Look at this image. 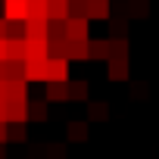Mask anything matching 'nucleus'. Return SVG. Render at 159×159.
<instances>
[{"mask_svg":"<svg viewBox=\"0 0 159 159\" xmlns=\"http://www.w3.org/2000/svg\"><path fill=\"white\" fill-rule=\"evenodd\" d=\"M109 78L112 81H125L128 78V59H109Z\"/></svg>","mask_w":159,"mask_h":159,"instance_id":"obj_18","label":"nucleus"},{"mask_svg":"<svg viewBox=\"0 0 159 159\" xmlns=\"http://www.w3.org/2000/svg\"><path fill=\"white\" fill-rule=\"evenodd\" d=\"M69 59H91V41H69Z\"/></svg>","mask_w":159,"mask_h":159,"instance_id":"obj_13","label":"nucleus"},{"mask_svg":"<svg viewBox=\"0 0 159 159\" xmlns=\"http://www.w3.org/2000/svg\"><path fill=\"white\" fill-rule=\"evenodd\" d=\"M10 140V122H0V143Z\"/></svg>","mask_w":159,"mask_h":159,"instance_id":"obj_25","label":"nucleus"},{"mask_svg":"<svg viewBox=\"0 0 159 159\" xmlns=\"http://www.w3.org/2000/svg\"><path fill=\"white\" fill-rule=\"evenodd\" d=\"M0 100H7V81H0Z\"/></svg>","mask_w":159,"mask_h":159,"instance_id":"obj_29","label":"nucleus"},{"mask_svg":"<svg viewBox=\"0 0 159 159\" xmlns=\"http://www.w3.org/2000/svg\"><path fill=\"white\" fill-rule=\"evenodd\" d=\"M47 59H50V44L47 41H28L25 62H47Z\"/></svg>","mask_w":159,"mask_h":159,"instance_id":"obj_6","label":"nucleus"},{"mask_svg":"<svg viewBox=\"0 0 159 159\" xmlns=\"http://www.w3.org/2000/svg\"><path fill=\"white\" fill-rule=\"evenodd\" d=\"M88 81H69V100H88Z\"/></svg>","mask_w":159,"mask_h":159,"instance_id":"obj_21","label":"nucleus"},{"mask_svg":"<svg viewBox=\"0 0 159 159\" xmlns=\"http://www.w3.org/2000/svg\"><path fill=\"white\" fill-rule=\"evenodd\" d=\"M109 56H112L109 38H97V41H91V59H106V62H109Z\"/></svg>","mask_w":159,"mask_h":159,"instance_id":"obj_14","label":"nucleus"},{"mask_svg":"<svg viewBox=\"0 0 159 159\" xmlns=\"http://www.w3.org/2000/svg\"><path fill=\"white\" fill-rule=\"evenodd\" d=\"M3 156H7V153H3V147H0V159H3Z\"/></svg>","mask_w":159,"mask_h":159,"instance_id":"obj_30","label":"nucleus"},{"mask_svg":"<svg viewBox=\"0 0 159 159\" xmlns=\"http://www.w3.org/2000/svg\"><path fill=\"white\" fill-rule=\"evenodd\" d=\"M109 28H112V34H116V38H125V19H112V22H109Z\"/></svg>","mask_w":159,"mask_h":159,"instance_id":"obj_24","label":"nucleus"},{"mask_svg":"<svg viewBox=\"0 0 159 159\" xmlns=\"http://www.w3.org/2000/svg\"><path fill=\"white\" fill-rule=\"evenodd\" d=\"M88 28H91V19H81V16H69L66 19V38L69 41H91Z\"/></svg>","mask_w":159,"mask_h":159,"instance_id":"obj_1","label":"nucleus"},{"mask_svg":"<svg viewBox=\"0 0 159 159\" xmlns=\"http://www.w3.org/2000/svg\"><path fill=\"white\" fill-rule=\"evenodd\" d=\"M7 100H31L25 78H10V81H7Z\"/></svg>","mask_w":159,"mask_h":159,"instance_id":"obj_7","label":"nucleus"},{"mask_svg":"<svg viewBox=\"0 0 159 159\" xmlns=\"http://www.w3.org/2000/svg\"><path fill=\"white\" fill-rule=\"evenodd\" d=\"M7 119H10V103L0 100V122H7Z\"/></svg>","mask_w":159,"mask_h":159,"instance_id":"obj_26","label":"nucleus"},{"mask_svg":"<svg viewBox=\"0 0 159 159\" xmlns=\"http://www.w3.org/2000/svg\"><path fill=\"white\" fill-rule=\"evenodd\" d=\"M109 10H112L109 0H88V19L91 22L94 19H109Z\"/></svg>","mask_w":159,"mask_h":159,"instance_id":"obj_11","label":"nucleus"},{"mask_svg":"<svg viewBox=\"0 0 159 159\" xmlns=\"http://www.w3.org/2000/svg\"><path fill=\"white\" fill-rule=\"evenodd\" d=\"M28 119H38V122L47 119V97L44 100H28Z\"/></svg>","mask_w":159,"mask_h":159,"instance_id":"obj_19","label":"nucleus"},{"mask_svg":"<svg viewBox=\"0 0 159 159\" xmlns=\"http://www.w3.org/2000/svg\"><path fill=\"white\" fill-rule=\"evenodd\" d=\"M25 81H47V62H25Z\"/></svg>","mask_w":159,"mask_h":159,"instance_id":"obj_15","label":"nucleus"},{"mask_svg":"<svg viewBox=\"0 0 159 159\" xmlns=\"http://www.w3.org/2000/svg\"><path fill=\"white\" fill-rule=\"evenodd\" d=\"M25 134H28V131H25V122L10 125V137H13V140H25Z\"/></svg>","mask_w":159,"mask_h":159,"instance_id":"obj_23","label":"nucleus"},{"mask_svg":"<svg viewBox=\"0 0 159 159\" xmlns=\"http://www.w3.org/2000/svg\"><path fill=\"white\" fill-rule=\"evenodd\" d=\"M25 56H28V41H25V38H10V41H7V59L25 62Z\"/></svg>","mask_w":159,"mask_h":159,"instance_id":"obj_4","label":"nucleus"},{"mask_svg":"<svg viewBox=\"0 0 159 159\" xmlns=\"http://www.w3.org/2000/svg\"><path fill=\"white\" fill-rule=\"evenodd\" d=\"M50 38V22H25V41H47Z\"/></svg>","mask_w":159,"mask_h":159,"instance_id":"obj_5","label":"nucleus"},{"mask_svg":"<svg viewBox=\"0 0 159 159\" xmlns=\"http://www.w3.org/2000/svg\"><path fill=\"white\" fill-rule=\"evenodd\" d=\"M10 103V125H16V122H28V100H7Z\"/></svg>","mask_w":159,"mask_h":159,"instance_id":"obj_10","label":"nucleus"},{"mask_svg":"<svg viewBox=\"0 0 159 159\" xmlns=\"http://www.w3.org/2000/svg\"><path fill=\"white\" fill-rule=\"evenodd\" d=\"M88 131H91V122L88 119H72L69 128H66L69 140H88Z\"/></svg>","mask_w":159,"mask_h":159,"instance_id":"obj_9","label":"nucleus"},{"mask_svg":"<svg viewBox=\"0 0 159 159\" xmlns=\"http://www.w3.org/2000/svg\"><path fill=\"white\" fill-rule=\"evenodd\" d=\"M106 116H109V106L103 100H91L88 103V122H103Z\"/></svg>","mask_w":159,"mask_h":159,"instance_id":"obj_17","label":"nucleus"},{"mask_svg":"<svg viewBox=\"0 0 159 159\" xmlns=\"http://www.w3.org/2000/svg\"><path fill=\"white\" fill-rule=\"evenodd\" d=\"M69 81V59H47V84Z\"/></svg>","mask_w":159,"mask_h":159,"instance_id":"obj_3","label":"nucleus"},{"mask_svg":"<svg viewBox=\"0 0 159 159\" xmlns=\"http://www.w3.org/2000/svg\"><path fill=\"white\" fill-rule=\"evenodd\" d=\"M7 28H10V22L0 16V41H7Z\"/></svg>","mask_w":159,"mask_h":159,"instance_id":"obj_27","label":"nucleus"},{"mask_svg":"<svg viewBox=\"0 0 159 159\" xmlns=\"http://www.w3.org/2000/svg\"><path fill=\"white\" fill-rule=\"evenodd\" d=\"M7 22H28V0H3Z\"/></svg>","mask_w":159,"mask_h":159,"instance_id":"obj_2","label":"nucleus"},{"mask_svg":"<svg viewBox=\"0 0 159 159\" xmlns=\"http://www.w3.org/2000/svg\"><path fill=\"white\" fill-rule=\"evenodd\" d=\"M10 38H25V22H10V28H7V41Z\"/></svg>","mask_w":159,"mask_h":159,"instance_id":"obj_22","label":"nucleus"},{"mask_svg":"<svg viewBox=\"0 0 159 159\" xmlns=\"http://www.w3.org/2000/svg\"><path fill=\"white\" fill-rule=\"evenodd\" d=\"M50 100H69V81H50L47 84V103Z\"/></svg>","mask_w":159,"mask_h":159,"instance_id":"obj_16","label":"nucleus"},{"mask_svg":"<svg viewBox=\"0 0 159 159\" xmlns=\"http://www.w3.org/2000/svg\"><path fill=\"white\" fill-rule=\"evenodd\" d=\"M7 59V41H0V62Z\"/></svg>","mask_w":159,"mask_h":159,"instance_id":"obj_28","label":"nucleus"},{"mask_svg":"<svg viewBox=\"0 0 159 159\" xmlns=\"http://www.w3.org/2000/svg\"><path fill=\"white\" fill-rule=\"evenodd\" d=\"M109 47H112V56L116 59H128V38H109Z\"/></svg>","mask_w":159,"mask_h":159,"instance_id":"obj_20","label":"nucleus"},{"mask_svg":"<svg viewBox=\"0 0 159 159\" xmlns=\"http://www.w3.org/2000/svg\"><path fill=\"white\" fill-rule=\"evenodd\" d=\"M47 10H50V22H66L72 16L69 0H47Z\"/></svg>","mask_w":159,"mask_h":159,"instance_id":"obj_8","label":"nucleus"},{"mask_svg":"<svg viewBox=\"0 0 159 159\" xmlns=\"http://www.w3.org/2000/svg\"><path fill=\"white\" fill-rule=\"evenodd\" d=\"M28 19H34V22H50L47 0H28Z\"/></svg>","mask_w":159,"mask_h":159,"instance_id":"obj_12","label":"nucleus"}]
</instances>
